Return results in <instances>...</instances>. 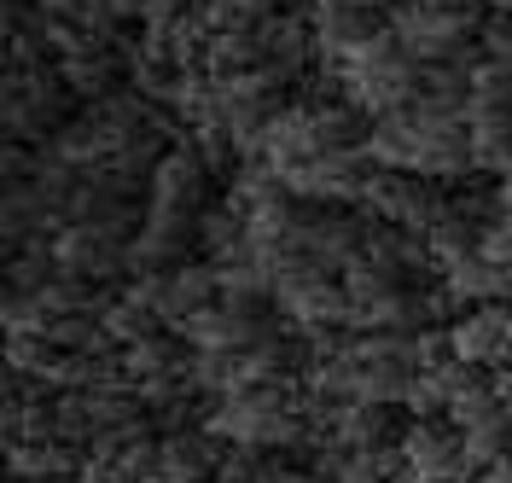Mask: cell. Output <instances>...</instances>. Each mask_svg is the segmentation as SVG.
<instances>
[{
  "instance_id": "1",
  "label": "cell",
  "mask_w": 512,
  "mask_h": 483,
  "mask_svg": "<svg viewBox=\"0 0 512 483\" xmlns=\"http://www.w3.org/2000/svg\"><path fill=\"white\" fill-rule=\"evenodd\" d=\"M204 431L222 437L227 449H291V443H309V396L297 379L239 385L210 402Z\"/></svg>"
},
{
  "instance_id": "2",
  "label": "cell",
  "mask_w": 512,
  "mask_h": 483,
  "mask_svg": "<svg viewBox=\"0 0 512 483\" xmlns=\"http://www.w3.org/2000/svg\"><path fill=\"white\" fill-rule=\"evenodd\" d=\"M419 59L396 41V30L384 24V30H373L361 47H355L344 65L332 70L338 76V88H344V99H350L355 111L373 123V117H390V111H402V105H414L419 99Z\"/></svg>"
},
{
  "instance_id": "3",
  "label": "cell",
  "mask_w": 512,
  "mask_h": 483,
  "mask_svg": "<svg viewBox=\"0 0 512 483\" xmlns=\"http://www.w3.org/2000/svg\"><path fill=\"white\" fill-rule=\"evenodd\" d=\"M390 30L419 65H472V35H483L478 6H443V0H402L390 6Z\"/></svg>"
},
{
  "instance_id": "4",
  "label": "cell",
  "mask_w": 512,
  "mask_h": 483,
  "mask_svg": "<svg viewBox=\"0 0 512 483\" xmlns=\"http://www.w3.org/2000/svg\"><path fill=\"white\" fill-rule=\"evenodd\" d=\"M448 198L437 193L431 175H414V169H373L367 181V198L361 210L373 222H390V227H408V233H431V222L443 216Z\"/></svg>"
},
{
  "instance_id": "5",
  "label": "cell",
  "mask_w": 512,
  "mask_h": 483,
  "mask_svg": "<svg viewBox=\"0 0 512 483\" xmlns=\"http://www.w3.org/2000/svg\"><path fill=\"white\" fill-rule=\"evenodd\" d=\"M402 472H414L419 483H472L478 466L466 454V431L448 419H414L402 431Z\"/></svg>"
},
{
  "instance_id": "6",
  "label": "cell",
  "mask_w": 512,
  "mask_h": 483,
  "mask_svg": "<svg viewBox=\"0 0 512 483\" xmlns=\"http://www.w3.org/2000/svg\"><path fill=\"white\" fill-rule=\"evenodd\" d=\"M181 338H187V350H216V355H245L256 344H268L280 326H268V309H251V303H210V309H198L192 321L175 326Z\"/></svg>"
},
{
  "instance_id": "7",
  "label": "cell",
  "mask_w": 512,
  "mask_h": 483,
  "mask_svg": "<svg viewBox=\"0 0 512 483\" xmlns=\"http://www.w3.org/2000/svg\"><path fill=\"white\" fill-rule=\"evenodd\" d=\"M134 286L146 291V303L158 309L163 326H181V321H192L198 309L222 303L216 262H175V268H158V274H140Z\"/></svg>"
},
{
  "instance_id": "8",
  "label": "cell",
  "mask_w": 512,
  "mask_h": 483,
  "mask_svg": "<svg viewBox=\"0 0 512 483\" xmlns=\"http://www.w3.org/2000/svg\"><path fill=\"white\" fill-rule=\"evenodd\" d=\"M210 169L204 158L192 152V146H169L158 163H152V175H146V187H152V210L158 216H187L198 222L204 210H210Z\"/></svg>"
},
{
  "instance_id": "9",
  "label": "cell",
  "mask_w": 512,
  "mask_h": 483,
  "mask_svg": "<svg viewBox=\"0 0 512 483\" xmlns=\"http://www.w3.org/2000/svg\"><path fill=\"white\" fill-rule=\"evenodd\" d=\"M64 76H47V70H24V65H12V76H6V129L18 134H59V111H64Z\"/></svg>"
},
{
  "instance_id": "10",
  "label": "cell",
  "mask_w": 512,
  "mask_h": 483,
  "mask_svg": "<svg viewBox=\"0 0 512 483\" xmlns=\"http://www.w3.org/2000/svg\"><path fill=\"white\" fill-rule=\"evenodd\" d=\"M448 332H454V361H472L489 373L512 367V303H478Z\"/></svg>"
},
{
  "instance_id": "11",
  "label": "cell",
  "mask_w": 512,
  "mask_h": 483,
  "mask_svg": "<svg viewBox=\"0 0 512 483\" xmlns=\"http://www.w3.org/2000/svg\"><path fill=\"white\" fill-rule=\"evenodd\" d=\"M216 443H222V437H210V431H198V425L163 431L158 437V478L152 483H216V466H222Z\"/></svg>"
},
{
  "instance_id": "12",
  "label": "cell",
  "mask_w": 512,
  "mask_h": 483,
  "mask_svg": "<svg viewBox=\"0 0 512 483\" xmlns=\"http://www.w3.org/2000/svg\"><path fill=\"white\" fill-rule=\"evenodd\" d=\"M361 152L379 163V169H414V175H419L425 117H419L414 105H402V111H390V117H373V123H367V146H361Z\"/></svg>"
},
{
  "instance_id": "13",
  "label": "cell",
  "mask_w": 512,
  "mask_h": 483,
  "mask_svg": "<svg viewBox=\"0 0 512 483\" xmlns=\"http://www.w3.org/2000/svg\"><path fill=\"white\" fill-rule=\"evenodd\" d=\"M309 30H315V53L326 59V70H338L355 47L373 30H384V24L367 6H315V12H309Z\"/></svg>"
},
{
  "instance_id": "14",
  "label": "cell",
  "mask_w": 512,
  "mask_h": 483,
  "mask_svg": "<svg viewBox=\"0 0 512 483\" xmlns=\"http://www.w3.org/2000/svg\"><path fill=\"white\" fill-rule=\"evenodd\" d=\"M396 408H373V402H338L332 425L320 443H344V449H396L402 431H396Z\"/></svg>"
},
{
  "instance_id": "15",
  "label": "cell",
  "mask_w": 512,
  "mask_h": 483,
  "mask_svg": "<svg viewBox=\"0 0 512 483\" xmlns=\"http://www.w3.org/2000/svg\"><path fill=\"white\" fill-rule=\"evenodd\" d=\"M315 472L326 483H390L402 472V449H344V443H320Z\"/></svg>"
},
{
  "instance_id": "16",
  "label": "cell",
  "mask_w": 512,
  "mask_h": 483,
  "mask_svg": "<svg viewBox=\"0 0 512 483\" xmlns=\"http://www.w3.org/2000/svg\"><path fill=\"white\" fill-rule=\"evenodd\" d=\"M478 169V146L466 123H425V152H419V175L431 181H466Z\"/></svg>"
},
{
  "instance_id": "17",
  "label": "cell",
  "mask_w": 512,
  "mask_h": 483,
  "mask_svg": "<svg viewBox=\"0 0 512 483\" xmlns=\"http://www.w3.org/2000/svg\"><path fill=\"white\" fill-rule=\"evenodd\" d=\"M117 53L105 47V41H88V47H76V53H64L59 59V76H64V88L70 94H82V99H111L117 94Z\"/></svg>"
},
{
  "instance_id": "18",
  "label": "cell",
  "mask_w": 512,
  "mask_h": 483,
  "mask_svg": "<svg viewBox=\"0 0 512 483\" xmlns=\"http://www.w3.org/2000/svg\"><path fill=\"white\" fill-rule=\"evenodd\" d=\"M99 326H105V338H111L117 350H128V344H140V338L163 332L158 309L146 303V291H140V286H128L123 297H105V309H99Z\"/></svg>"
},
{
  "instance_id": "19",
  "label": "cell",
  "mask_w": 512,
  "mask_h": 483,
  "mask_svg": "<svg viewBox=\"0 0 512 483\" xmlns=\"http://www.w3.org/2000/svg\"><path fill=\"white\" fill-rule=\"evenodd\" d=\"M216 280H222L227 303H251V309H268V303H274V274H268V262L262 257L216 262Z\"/></svg>"
},
{
  "instance_id": "20",
  "label": "cell",
  "mask_w": 512,
  "mask_h": 483,
  "mask_svg": "<svg viewBox=\"0 0 512 483\" xmlns=\"http://www.w3.org/2000/svg\"><path fill=\"white\" fill-rule=\"evenodd\" d=\"M123 355V373L128 385H146V379H163V373H181L187 367V355L175 350V338L169 332H152V338H140V344H128Z\"/></svg>"
},
{
  "instance_id": "21",
  "label": "cell",
  "mask_w": 512,
  "mask_h": 483,
  "mask_svg": "<svg viewBox=\"0 0 512 483\" xmlns=\"http://www.w3.org/2000/svg\"><path fill=\"white\" fill-rule=\"evenodd\" d=\"M35 303L47 309V321H64V315H99L105 297L94 291V280H76V274H53L47 286H35Z\"/></svg>"
},
{
  "instance_id": "22",
  "label": "cell",
  "mask_w": 512,
  "mask_h": 483,
  "mask_svg": "<svg viewBox=\"0 0 512 483\" xmlns=\"http://www.w3.org/2000/svg\"><path fill=\"white\" fill-rule=\"evenodd\" d=\"M466 454H472L478 472H489V466H512V419H507V408L466 431Z\"/></svg>"
},
{
  "instance_id": "23",
  "label": "cell",
  "mask_w": 512,
  "mask_h": 483,
  "mask_svg": "<svg viewBox=\"0 0 512 483\" xmlns=\"http://www.w3.org/2000/svg\"><path fill=\"white\" fill-rule=\"evenodd\" d=\"M483 53L489 59H501L512 70V18H495V24H483Z\"/></svg>"
},
{
  "instance_id": "24",
  "label": "cell",
  "mask_w": 512,
  "mask_h": 483,
  "mask_svg": "<svg viewBox=\"0 0 512 483\" xmlns=\"http://www.w3.org/2000/svg\"><path fill=\"white\" fill-rule=\"evenodd\" d=\"M76 483H128V478L117 472V466H111V460L88 454V460H82V472H76Z\"/></svg>"
},
{
  "instance_id": "25",
  "label": "cell",
  "mask_w": 512,
  "mask_h": 483,
  "mask_svg": "<svg viewBox=\"0 0 512 483\" xmlns=\"http://www.w3.org/2000/svg\"><path fill=\"white\" fill-rule=\"evenodd\" d=\"M495 390H501V408H507V419H512V367L495 373Z\"/></svg>"
},
{
  "instance_id": "26",
  "label": "cell",
  "mask_w": 512,
  "mask_h": 483,
  "mask_svg": "<svg viewBox=\"0 0 512 483\" xmlns=\"http://www.w3.org/2000/svg\"><path fill=\"white\" fill-rule=\"evenodd\" d=\"M472 483H512V466H489V472H478Z\"/></svg>"
},
{
  "instance_id": "27",
  "label": "cell",
  "mask_w": 512,
  "mask_h": 483,
  "mask_svg": "<svg viewBox=\"0 0 512 483\" xmlns=\"http://www.w3.org/2000/svg\"><path fill=\"white\" fill-rule=\"evenodd\" d=\"M495 181H501V187H495V193H501V210H512V169L507 175H495Z\"/></svg>"
},
{
  "instance_id": "28",
  "label": "cell",
  "mask_w": 512,
  "mask_h": 483,
  "mask_svg": "<svg viewBox=\"0 0 512 483\" xmlns=\"http://www.w3.org/2000/svg\"><path fill=\"white\" fill-rule=\"evenodd\" d=\"M315 6H367V12H379L384 0H315Z\"/></svg>"
},
{
  "instance_id": "29",
  "label": "cell",
  "mask_w": 512,
  "mask_h": 483,
  "mask_svg": "<svg viewBox=\"0 0 512 483\" xmlns=\"http://www.w3.org/2000/svg\"><path fill=\"white\" fill-rule=\"evenodd\" d=\"M489 12H501V18H512V0H483Z\"/></svg>"
},
{
  "instance_id": "30",
  "label": "cell",
  "mask_w": 512,
  "mask_h": 483,
  "mask_svg": "<svg viewBox=\"0 0 512 483\" xmlns=\"http://www.w3.org/2000/svg\"><path fill=\"white\" fill-rule=\"evenodd\" d=\"M12 483H76V478H12Z\"/></svg>"
},
{
  "instance_id": "31",
  "label": "cell",
  "mask_w": 512,
  "mask_h": 483,
  "mask_svg": "<svg viewBox=\"0 0 512 483\" xmlns=\"http://www.w3.org/2000/svg\"><path fill=\"white\" fill-rule=\"evenodd\" d=\"M390 483H419V478H414V472H396V478H390Z\"/></svg>"
},
{
  "instance_id": "32",
  "label": "cell",
  "mask_w": 512,
  "mask_h": 483,
  "mask_svg": "<svg viewBox=\"0 0 512 483\" xmlns=\"http://www.w3.org/2000/svg\"><path fill=\"white\" fill-rule=\"evenodd\" d=\"M443 6H478V0H443Z\"/></svg>"
}]
</instances>
